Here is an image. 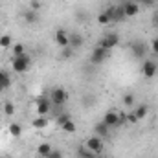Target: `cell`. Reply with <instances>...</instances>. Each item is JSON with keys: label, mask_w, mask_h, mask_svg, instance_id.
Returning a JSON list of instances; mask_svg holds the SVG:
<instances>
[{"label": "cell", "mask_w": 158, "mask_h": 158, "mask_svg": "<svg viewBox=\"0 0 158 158\" xmlns=\"http://www.w3.org/2000/svg\"><path fill=\"white\" fill-rule=\"evenodd\" d=\"M30 66H31V57H30L28 53H22V55H19V57H13V70H15L17 74L28 72Z\"/></svg>", "instance_id": "cell-1"}, {"label": "cell", "mask_w": 158, "mask_h": 158, "mask_svg": "<svg viewBox=\"0 0 158 158\" xmlns=\"http://www.w3.org/2000/svg\"><path fill=\"white\" fill-rule=\"evenodd\" d=\"M50 99L53 103V107H63L68 101V92L63 86H55L53 90H50Z\"/></svg>", "instance_id": "cell-2"}, {"label": "cell", "mask_w": 158, "mask_h": 158, "mask_svg": "<svg viewBox=\"0 0 158 158\" xmlns=\"http://www.w3.org/2000/svg\"><path fill=\"white\" fill-rule=\"evenodd\" d=\"M53 109V103L50 99V96H40L37 99V114L39 116H48Z\"/></svg>", "instance_id": "cell-3"}, {"label": "cell", "mask_w": 158, "mask_h": 158, "mask_svg": "<svg viewBox=\"0 0 158 158\" xmlns=\"http://www.w3.org/2000/svg\"><path fill=\"white\" fill-rule=\"evenodd\" d=\"M109 55H110L109 50H105L103 46H98V48L92 50V53H90V61H92V64H101Z\"/></svg>", "instance_id": "cell-4"}, {"label": "cell", "mask_w": 158, "mask_h": 158, "mask_svg": "<svg viewBox=\"0 0 158 158\" xmlns=\"http://www.w3.org/2000/svg\"><path fill=\"white\" fill-rule=\"evenodd\" d=\"M85 145L92 151V153H96V155H99L101 151H103V147H105V143H103V138H99V136H90L86 142H85Z\"/></svg>", "instance_id": "cell-5"}, {"label": "cell", "mask_w": 158, "mask_h": 158, "mask_svg": "<svg viewBox=\"0 0 158 158\" xmlns=\"http://www.w3.org/2000/svg\"><path fill=\"white\" fill-rule=\"evenodd\" d=\"M121 9H123L125 19H132V17H136V15L140 13V6H138L134 0H127V2H123V4H121Z\"/></svg>", "instance_id": "cell-6"}, {"label": "cell", "mask_w": 158, "mask_h": 158, "mask_svg": "<svg viewBox=\"0 0 158 158\" xmlns=\"http://www.w3.org/2000/svg\"><path fill=\"white\" fill-rule=\"evenodd\" d=\"M119 44V37L116 35V33H105V37L101 39V42H99V46H103L105 50H114L116 46Z\"/></svg>", "instance_id": "cell-7"}, {"label": "cell", "mask_w": 158, "mask_h": 158, "mask_svg": "<svg viewBox=\"0 0 158 158\" xmlns=\"http://www.w3.org/2000/svg\"><path fill=\"white\" fill-rule=\"evenodd\" d=\"M107 127H110V129H118L119 127V114L116 110H109V112H105V116L101 119Z\"/></svg>", "instance_id": "cell-8"}, {"label": "cell", "mask_w": 158, "mask_h": 158, "mask_svg": "<svg viewBox=\"0 0 158 158\" xmlns=\"http://www.w3.org/2000/svg\"><path fill=\"white\" fill-rule=\"evenodd\" d=\"M156 72H158V64L155 61H145V63L142 64V74H143V77L153 79L156 76Z\"/></svg>", "instance_id": "cell-9"}, {"label": "cell", "mask_w": 158, "mask_h": 158, "mask_svg": "<svg viewBox=\"0 0 158 158\" xmlns=\"http://www.w3.org/2000/svg\"><path fill=\"white\" fill-rule=\"evenodd\" d=\"M55 42H57L59 48H66V46H70V33H68L66 30L59 28V30L55 31Z\"/></svg>", "instance_id": "cell-10"}, {"label": "cell", "mask_w": 158, "mask_h": 158, "mask_svg": "<svg viewBox=\"0 0 158 158\" xmlns=\"http://www.w3.org/2000/svg\"><path fill=\"white\" fill-rule=\"evenodd\" d=\"M109 132H110V127H107L103 121L96 123V127H94V134H96V136H99V138H107Z\"/></svg>", "instance_id": "cell-11"}, {"label": "cell", "mask_w": 158, "mask_h": 158, "mask_svg": "<svg viewBox=\"0 0 158 158\" xmlns=\"http://www.w3.org/2000/svg\"><path fill=\"white\" fill-rule=\"evenodd\" d=\"M53 151V147L50 145V143H39V147H37V155H39L40 158H48V155Z\"/></svg>", "instance_id": "cell-12"}, {"label": "cell", "mask_w": 158, "mask_h": 158, "mask_svg": "<svg viewBox=\"0 0 158 158\" xmlns=\"http://www.w3.org/2000/svg\"><path fill=\"white\" fill-rule=\"evenodd\" d=\"M48 123H50V118L48 116H37V118H33V121H31V125L35 129H44V127H48Z\"/></svg>", "instance_id": "cell-13"}, {"label": "cell", "mask_w": 158, "mask_h": 158, "mask_svg": "<svg viewBox=\"0 0 158 158\" xmlns=\"http://www.w3.org/2000/svg\"><path fill=\"white\" fill-rule=\"evenodd\" d=\"M77 156L79 158H96L98 155H96V153H92L86 145H79V147H77Z\"/></svg>", "instance_id": "cell-14"}, {"label": "cell", "mask_w": 158, "mask_h": 158, "mask_svg": "<svg viewBox=\"0 0 158 158\" xmlns=\"http://www.w3.org/2000/svg\"><path fill=\"white\" fill-rule=\"evenodd\" d=\"M147 112H149V107H147V105H138V107L134 109V112H132V114H134L136 119L140 121V119H143L145 116H147Z\"/></svg>", "instance_id": "cell-15"}, {"label": "cell", "mask_w": 158, "mask_h": 158, "mask_svg": "<svg viewBox=\"0 0 158 158\" xmlns=\"http://www.w3.org/2000/svg\"><path fill=\"white\" fill-rule=\"evenodd\" d=\"M7 131H9V134H11L13 138H20V134H22V125H20V123H9Z\"/></svg>", "instance_id": "cell-16"}, {"label": "cell", "mask_w": 158, "mask_h": 158, "mask_svg": "<svg viewBox=\"0 0 158 158\" xmlns=\"http://www.w3.org/2000/svg\"><path fill=\"white\" fill-rule=\"evenodd\" d=\"M0 85L4 86V90L9 88V85H11V76L6 70H0Z\"/></svg>", "instance_id": "cell-17"}, {"label": "cell", "mask_w": 158, "mask_h": 158, "mask_svg": "<svg viewBox=\"0 0 158 158\" xmlns=\"http://www.w3.org/2000/svg\"><path fill=\"white\" fill-rule=\"evenodd\" d=\"M24 19H26V22H28V24H33V22H37V20H39V15H37V11L30 9V11H26V13H24Z\"/></svg>", "instance_id": "cell-18"}, {"label": "cell", "mask_w": 158, "mask_h": 158, "mask_svg": "<svg viewBox=\"0 0 158 158\" xmlns=\"http://www.w3.org/2000/svg\"><path fill=\"white\" fill-rule=\"evenodd\" d=\"M70 46H72L74 50L79 48V46H83V37L77 35V33H72V35H70Z\"/></svg>", "instance_id": "cell-19"}, {"label": "cell", "mask_w": 158, "mask_h": 158, "mask_svg": "<svg viewBox=\"0 0 158 158\" xmlns=\"http://www.w3.org/2000/svg\"><path fill=\"white\" fill-rule=\"evenodd\" d=\"M61 129H63L64 132H68V134H74V132H76V123H74L72 119H68L66 123H63V125H61Z\"/></svg>", "instance_id": "cell-20"}, {"label": "cell", "mask_w": 158, "mask_h": 158, "mask_svg": "<svg viewBox=\"0 0 158 158\" xmlns=\"http://www.w3.org/2000/svg\"><path fill=\"white\" fill-rule=\"evenodd\" d=\"M98 22H99L101 26H105V24H109V22H112V20H110L109 13H107V11H103V13H99V15H98Z\"/></svg>", "instance_id": "cell-21"}, {"label": "cell", "mask_w": 158, "mask_h": 158, "mask_svg": "<svg viewBox=\"0 0 158 158\" xmlns=\"http://www.w3.org/2000/svg\"><path fill=\"white\" fill-rule=\"evenodd\" d=\"M22 53H26V48H24V44H13V57H19V55H22Z\"/></svg>", "instance_id": "cell-22"}, {"label": "cell", "mask_w": 158, "mask_h": 158, "mask_svg": "<svg viewBox=\"0 0 158 158\" xmlns=\"http://www.w3.org/2000/svg\"><path fill=\"white\" fill-rule=\"evenodd\" d=\"M4 114H6V116H13V114H15V105H13L11 101H6V103H4Z\"/></svg>", "instance_id": "cell-23"}, {"label": "cell", "mask_w": 158, "mask_h": 158, "mask_svg": "<svg viewBox=\"0 0 158 158\" xmlns=\"http://www.w3.org/2000/svg\"><path fill=\"white\" fill-rule=\"evenodd\" d=\"M0 48H11V35H0Z\"/></svg>", "instance_id": "cell-24"}, {"label": "cell", "mask_w": 158, "mask_h": 158, "mask_svg": "<svg viewBox=\"0 0 158 158\" xmlns=\"http://www.w3.org/2000/svg\"><path fill=\"white\" fill-rule=\"evenodd\" d=\"M72 55H74V48H72V46L63 48V52H61V57H63V59H70Z\"/></svg>", "instance_id": "cell-25"}, {"label": "cell", "mask_w": 158, "mask_h": 158, "mask_svg": "<svg viewBox=\"0 0 158 158\" xmlns=\"http://www.w3.org/2000/svg\"><path fill=\"white\" fill-rule=\"evenodd\" d=\"M123 105L125 107H132L134 105V96L132 94H123Z\"/></svg>", "instance_id": "cell-26"}, {"label": "cell", "mask_w": 158, "mask_h": 158, "mask_svg": "<svg viewBox=\"0 0 158 158\" xmlns=\"http://www.w3.org/2000/svg\"><path fill=\"white\" fill-rule=\"evenodd\" d=\"M68 119H72V118H70V114H59V118H57V125L61 127V125H63V123H66Z\"/></svg>", "instance_id": "cell-27"}, {"label": "cell", "mask_w": 158, "mask_h": 158, "mask_svg": "<svg viewBox=\"0 0 158 158\" xmlns=\"http://www.w3.org/2000/svg\"><path fill=\"white\" fill-rule=\"evenodd\" d=\"M132 53H134L136 57H142V55H143V44H136V46H134V52H132Z\"/></svg>", "instance_id": "cell-28"}, {"label": "cell", "mask_w": 158, "mask_h": 158, "mask_svg": "<svg viewBox=\"0 0 158 158\" xmlns=\"http://www.w3.org/2000/svg\"><path fill=\"white\" fill-rule=\"evenodd\" d=\"M134 2H136L138 6H147V7L155 4V0H134Z\"/></svg>", "instance_id": "cell-29"}, {"label": "cell", "mask_w": 158, "mask_h": 158, "mask_svg": "<svg viewBox=\"0 0 158 158\" xmlns=\"http://www.w3.org/2000/svg\"><path fill=\"white\" fill-rule=\"evenodd\" d=\"M30 9H33V11H39V9H40V2H39V0H31V4H30Z\"/></svg>", "instance_id": "cell-30"}, {"label": "cell", "mask_w": 158, "mask_h": 158, "mask_svg": "<svg viewBox=\"0 0 158 158\" xmlns=\"http://www.w3.org/2000/svg\"><path fill=\"white\" fill-rule=\"evenodd\" d=\"M48 158H63V153H61V151H57V149H53V151L48 155Z\"/></svg>", "instance_id": "cell-31"}, {"label": "cell", "mask_w": 158, "mask_h": 158, "mask_svg": "<svg viewBox=\"0 0 158 158\" xmlns=\"http://www.w3.org/2000/svg\"><path fill=\"white\" fill-rule=\"evenodd\" d=\"M151 50H153V53H156V55H158V37H156V39H153V44H151Z\"/></svg>", "instance_id": "cell-32"}, {"label": "cell", "mask_w": 158, "mask_h": 158, "mask_svg": "<svg viewBox=\"0 0 158 158\" xmlns=\"http://www.w3.org/2000/svg\"><path fill=\"white\" fill-rule=\"evenodd\" d=\"M127 123H138V119H136V116L131 112V114H127Z\"/></svg>", "instance_id": "cell-33"}, {"label": "cell", "mask_w": 158, "mask_h": 158, "mask_svg": "<svg viewBox=\"0 0 158 158\" xmlns=\"http://www.w3.org/2000/svg\"><path fill=\"white\" fill-rule=\"evenodd\" d=\"M125 123H127V114H125V112H121V114H119V127H121V125H125Z\"/></svg>", "instance_id": "cell-34"}, {"label": "cell", "mask_w": 158, "mask_h": 158, "mask_svg": "<svg viewBox=\"0 0 158 158\" xmlns=\"http://www.w3.org/2000/svg\"><path fill=\"white\" fill-rule=\"evenodd\" d=\"M153 24H155V26H156V28H158V15H156V17H155V19H153Z\"/></svg>", "instance_id": "cell-35"}, {"label": "cell", "mask_w": 158, "mask_h": 158, "mask_svg": "<svg viewBox=\"0 0 158 158\" xmlns=\"http://www.w3.org/2000/svg\"><path fill=\"white\" fill-rule=\"evenodd\" d=\"M0 92H4V86H2V85H0Z\"/></svg>", "instance_id": "cell-36"}, {"label": "cell", "mask_w": 158, "mask_h": 158, "mask_svg": "<svg viewBox=\"0 0 158 158\" xmlns=\"http://www.w3.org/2000/svg\"><path fill=\"white\" fill-rule=\"evenodd\" d=\"M0 158H6V156H0Z\"/></svg>", "instance_id": "cell-37"}]
</instances>
